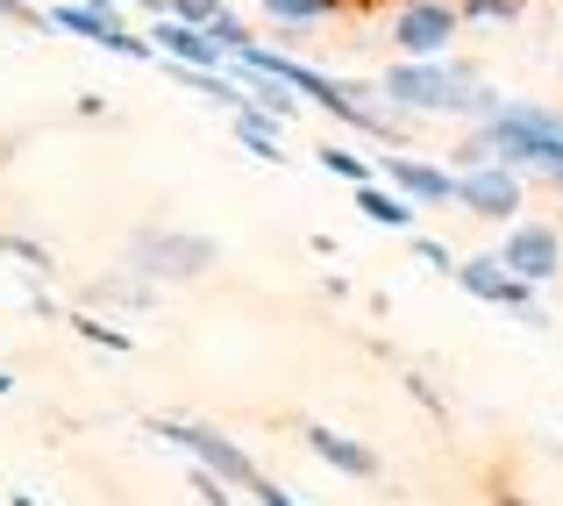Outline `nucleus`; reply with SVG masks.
<instances>
[{
    "label": "nucleus",
    "instance_id": "1",
    "mask_svg": "<svg viewBox=\"0 0 563 506\" xmlns=\"http://www.w3.org/2000/svg\"><path fill=\"white\" fill-rule=\"evenodd\" d=\"M378 100L393 114H456V122H493L507 100H499V86L485 79L478 65H464V57H428V65H407V57H393V65L378 72Z\"/></svg>",
    "mask_w": 563,
    "mask_h": 506
},
{
    "label": "nucleus",
    "instance_id": "2",
    "mask_svg": "<svg viewBox=\"0 0 563 506\" xmlns=\"http://www.w3.org/2000/svg\"><path fill=\"white\" fill-rule=\"evenodd\" d=\"M122 264L136 278H151V286H186V278H207L221 264V243L200 229H165V221H143L136 235H129Z\"/></svg>",
    "mask_w": 563,
    "mask_h": 506
},
{
    "label": "nucleus",
    "instance_id": "3",
    "mask_svg": "<svg viewBox=\"0 0 563 506\" xmlns=\"http://www.w3.org/2000/svg\"><path fill=\"white\" fill-rule=\"evenodd\" d=\"M43 22H51V36H86V43H100V51H114V57H157L151 36L129 29L122 0H57Z\"/></svg>",
    "mask_w": 563,
    "mask_h": 506
},
{
    "label": "nucleus",
    "instance_id": "4",
    "mask_svg": "<svg viewBox=\"0 0 563 506\" xmlns=\"http://www.w3.org/2000/svg\"><path fill=\"white\" fill-rule=\"evenodd\" d=\"M151 436L179 442L192 464L214 471V479H221V485H235V493H257V485H264V471L243 457V442H229L221 428H207V421H151Z\"/></svg>",
    "mask_w": 563,
    "mask_h": 506
},
{
    "label": "nucleus",
    "instance_id": "5",
    "mask_svg": "<svg viewBox=\"0 0 563 506\" xmlns=\"http://www.w3.org/2000/svg\"><path fill=\"white\" fill-rule=\"evenodd\" d=\"M456 286L471 293V300L499 307V315H514L521 329H550V315L536 307V286H521V278L507 272V264L493 257V250H471V257H456Z\"/></svg>",
    "mask_w": 563,
    "mask_h": 506
},
{
    "label": "nucleus",
    "instance_id": "6",
    "mask_svg": "<svg viewBox=\"0 0 563 506\" xmlns=\"http://www.w3.org/2000/svg\"><path fill=\"white\" fill-rule=\"evenodd\" d=\"M456 29H464V14L450 0H407V8H393V51L407 65H428V57H450Z\"/></svg>",
    "mask_w": 563,
    "mask_h": 506
},
{
    "label": "nucleus",
    "instance_id": "7",
    "mask_svg": "<svg viewBox=\"0 0 563 506\" xmlns=\"http://www.w3.org/2000/svg\"><path fill=\"white\" fill-rule=\"evenodd\" d=\"M493 257L507 264L521 286H550V278H563V229L556 221H514Z\"/></svg>",
    "mask_w": 563,
    "mask_h": 506
},
{
    "label": "nucleus",
    "instance_id": "8",
    "mask_svg": "<svg viewBox=\"0 0 563 506\" xmlns=\"http://www.w3.org/2000/svg\"><path fill=\"white\" fill-rule=\"evenodd\" d=\"M372 178H378V186H393L407 207H456V172H450V165H428V157L385 151Z\"/></svg>",
    "mask_w": 563,
    "mask_h": 506
},
{
    "label": "nucleus",
    "instance_id": "9",
    "mask_svg": "<svg viewBox=\"0 0 563 506\" xmlns=\"http://www.w3.org/2000/svg\"><path fill=\"white\" fill-rule=\"evenodd\" d=\"M521 200H528V178L521 172H507V165H485V172H464L456 178V207L464 215H478V221H521Z\"/></svg>",
    "mask_w": 563,
    "mask_h": 506
},
{
    "label": "nucleus",
    "instance_id": "10",
    "mask_svg": "<svg viewBox=\"0 0 563 506\" xmlns=\"http://www.w3.org/2000/svg\"><path fill=\"white\" fill-rule=\"evenodd\" d=\"M143 36H151V51L165 57V65H186V72H229V57H221L192 22H179V14H157Z\"/></svg>",
    "mask_w": 563,
    "mask_h": 506
},
{
    "label": "nucleus",
    "instance_id": "11",
    "mask_svg": "<svg viewBox=\"0 0 563 506\" xmlns=\"http://www.w3.org/2000/svg\"><path fill=\"white\" fill-rule=\"evenodd\" d=\"M307 450H314L329 471H343V479H378V450L372 442L343 436V428H329V421H307Z\"/></svg>",
    "mask_w": 563,
    "mask_h": 506
},
{
    "label": "nucleus",
    "instance_id": "12",
    "mask_svg": "<svg viewBox=\"0 0 563 506\" xmlns=\"http://www.w3.org/2000/svg\"><path fill=\"white\" fill-rule=\"evenodd\" d=\"M229 122H235V136H243L250 157H264V165H286V136H278L286 122H272L264 108H243V114H229Z\"/></svg>",
    "mask_w": 563,
    "mask_h": 506
},
{
    "label": "nucleus",
    "instance_id": "13",
    "mask_svg": "<svg viewBox=\"0 0 563 506\" xmlns=\"http://www.w3.org/2000/svg\"><path fill=\"white\" fill-rule=\"evenodd\" d=\"M350 200H357V215H372L378 229H399V235L413 229V207L399 200L393 186H378V178H364V186H350Z\"/></svg>",
    "mask_w": 563,
    "mask_h": 506
},
{
    "label": "nucleus",
    "instance_id": "14",
    "mask_svg": "<svg viewBox=\"0 0 563 506\" xmlns=\"http://www.w3.org/2000/svg\"><path fill=\"white\" fill-rule=\"evenodd\" d=\"M343 0H264V22H278V36H300V29L329 22Z\"/></svg>",
    "mask_w": 563,
    "mask_h": 506
},
{
    "label": "nucleus",
    "instance_id": "15",
    "mask_svg": "<svg viewBox=\"0 0 563 506\" xmlns=\"http://www.w3.org/2000/svg\"><path fill=\"white\" fill-rule=\"evenodd\" d=\"M93 300H114V307H129V315H151L157 286H151V278H136V272H114V278H93Z\"/></svg>",
    "mask_w": 563,
    "mask_h": 506
},
{
    "label": "nucleus",
    "instance_id": "16",
    "mask_svg": "<svg viewBox=\"0 0 563 506\" xmlns=\"http://www.w3.org/2000/svg\"><path fill=\"white\" fill-rule=\"evenodd\" d=\"M521 8L528 0H456V14L471 29H507V22H521Z\"/></svg>",
    "mask_w": 563,
    "mask_h": 506
},
{
    "label": "nucleus",
    "instance_id": "17",
    "mask_svg": "<svg viewBox=\"0 0 563 506\" xmlns=\"http://www.w3.org/2000/svg\"><path fill=\"white\" fill-rule=\"evenodd\" d=\"M314 165L329 172V178H343V186H364V178H372V165H364L357 151H343V143H321V151H314Z\"/></svg>",
    "mask_w": 563,
    "mask_h": 506
},
{
    "label": "nucleus",
    "instance_id": "18",
    "mask_svg": "<svg viewBox=\"0 0 563 506\" xmlns=\"http://www.w3.org/2000/svg\"><path fill=\"white\" fill-rule=\"evenodd\" d=\"M0 257H14V264H29V272H36V278H51V250H43L36 243V235H0Z\"/></svg>",
    "mask_w": 563,
    "mask_h": 506
},
{
    "label": "nucleus",
    "instance_id": "19",
    "mask_svg": "<svg viewBox=\"0 0 563 506\" xmlns=\"http://www.w3.org/2000/svg\"><path fill=\"white\" fill-rule=\"evenodd\" d=\"M71 329H79L86 342H100V350H114V356H129V336L114 329V321H100V315H71Z\"/></svg>",
    "mask_w": 563,
    "mask_h": 506
},
{
    "label": "nucleus",
    "instance_id": "20",
    "mask_svg": "<svg viewBox=\"0 0 563 506\" xmlns=\"http://www.w3.org/2000/svg\"><path fill=\"white\" fill-rule=\"evenodd\" d=\"M413 257L428 264V272H442V278H456V257H450V243H435V235H413Z\"/></svg>",
    "mask_w": 563,
    "mask_h": 506
},
{
    "label": "nucleus",
    "instance_id": "21",
    "mask_svg": "<svg viewBox=\"0 0 563 506\" xmlns=\"http://www.w3.org/2000/svg\"><path fill=\"white\" fill-rule=\"evenodd\" d=\"M221 8H229V0H165V14H179V22H192V29H207Z\"/></svg>",
    "mask_w": 563,
    "mask_h": 506
},
{
    "label": "nucleus",
    "instance_id": "22",
    "mask_svg": "<svg viewBox=\"0 0 563 506\" xmlns=\"http://www.w3.org/2000/svg\"><path fill=\"white\" fill-rule=\"evenodd\" d=\"M192 493H200L207 506H229V485H221L214 471H192Z\"/></svg>",
    "mask_w": 563,
    "mask_h": 506
},
{
    "label": "nucleus",
    "instance_id": "23",
    "mask_svg": "<svg viewBox=\"0 0 563 506\" xmlns=\"http://www.w3.org/2000/svg\"><path fill=\"white\" fill-rule=\"evenodd\" d=\"M122 8H143V14L157 22V14H165V0H122Z\"/></svg>",
    "mask_w": 563,
    "mask_h": 506
},
{
    "label": "nucleus",
    "instance_id": "24",
    "mask_svg": "<svg viewBox=\"0 0 563 506\" xmlns=\"http://www.w3.org/2000/svg\"><path fill=\"white\" fill-rule=\"evenodd\" d=\"M499 506H528V499H521V493H507V485H499Z\"/></svg>",
    "mask_w": 563,
    "mask_h": 506
},
{
    "label": "nucleus",
    "instance_id": "25",
    "mask_svg": "<svg viewBox=\"0 0 563 506\" xmlns=\"http://www.w3.org/2000/svg\"><path fill=\"white\" fill-rule=\"evenodd\" d=\"M0 393H14V378H8V371H0Z\"/></svg>",
    "mask_w": 563,
    "mask_h": 506
},
{
    "label": "nucleus",
    "instance_id": "26",
    "mask_svg": "<svg viewBox=\"0 0 563 506\" xmlns=\"http://www.w3.org/2000/svg\"><path fill=\"white\" fill-rule=\"evenodd\" d=\"M393 8H407V0H393Z\"/></svg>",
    "mask_w": 563,
    "mask_h": 506
}]
</instances>
